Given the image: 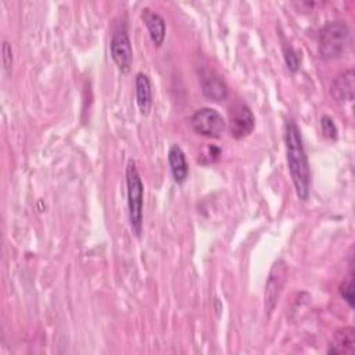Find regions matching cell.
<instances>
[{
  "label": "cell",
  "mask_w": 355,
  "mask_h": 355,
  "mask_svg": "<svg viewBox=\"0 0 355 355\" xmlns=\"http://www.w3.org/2000/svg\"><path fill=\"white\" fill-rule=\"evenodd\" d=\"M168 161L171 167V172L176 184H184L189 176V165L186 161V156L180 146H172L168 151Z\"/></svg>",
  "instance_id": "cell-8"
},
{
  "label": "cell",
  "mask_w": 355,
  "mask_h": 355,
  "mask_svg": "<svg viewBox=\"0 0 355 355\" xmlns=\"http://www.w3.org/2000/svg\"><path fill=\"white\" fill-rule=\"evenodd\" d=\"M355 347V330L352 328H344L336 332L334 343L330 344L329 354H351Z\"/></svg>",
  "instance_id": "cell-13"
},
{
  "label": "cell",
  "mask_w": 355,
  "mask_h": 355,
  "mask_svg": "<svg viewBox=\"0 0 355 355\" xmlns=\"http://www.w3.org/2000/svg\"><path fill=\"white\" fill-rule=\"evenodd\" d=\"M229 125L232 136L241 140L253 134L256 128V117L247 104L238 103L229 111Z\"/></svg>",
  "instance_id": "cell-7"
},
{
  "label": "cell",
  "mask_w": 355,
  "mask_h": 355,
  "mask_svg": "<svg viewBox=\"0 0 355 355\" xmlns=\"http://www.w3.org/2000/svg\"><path fill=\"white\" fill-rule=\"evenodd\" d=\"M2 62H3V67H5V71L8 74H10L12 71V66H13V51H12V47L8 42L3 43V50H2Z\"/></svg>",
  "instance_id": "cell-18"
},
{
  "label": "cell",
  "mask_w": 355,
  "mask_h": 355,
  "mask_svg": "<svg viewBox=\"0 0 355 355\" xmlns=\"http://www.w3.org/2000/svg\"><path fill=\"white\" fill-rule=\"evenodd\" d=\"M321 127H322V132L326 138L329 139H337V127L334 124V121L332 120V118L329 115H323L321 118Z\"/></svg>",
  "instance_id": "cell-15"
},
{
  "label": "cell",
  "mask_w": 355,
  "mask_h": 355,
  "mask_svg": "<svg viewBox=\"0 0 355 355\" xmlns=\"http://www.w3.org/2000/svg\"><path fill=\"white\" fill-rule=\"evenodd\" d=\"M127 192H128V210L130 222L134 233L140 236L143 226V184L140 180L139 171L134 160L128 162L127 167Z\"/></svg>",
  "instance_id": "cell-2"
},
{
  "label": "cell",
  "mask_w": 355,
  "mask_h": 355,
  "mask_svg": "<svg viewBox=\"0 0 355 355\" xmlns=\"http://www.w3.org/2000/svg\"><path fill=\"white\" fill-rule=\"evenodd\" d=\"M201 88H203V95L211 101H217V103L223 101L229 95L226 84L217 75L204 77Z\"/></svg>",
  "instance_id": "cell-12"
},
{
  "label": "cell",
  "mask_w": 355,
  "mask_h": 355,
  "mask_svg": "<svg viewBox=\"0 0 355 355\" xmlns=\"http://www.w3.org/2000/svg\"><path fill=\"white\" fill-rule=\"evenodd\" d=\"M193 130L206 138H219L225 131V120L222 115L210 107L197 110L192 117Z\"/></svg>",
  "instance_id": "cell-5"
},
{
  "label": "cell",
  "mask_w": 355,
  "mask_h": 355,
  "mask_svg": "<svg viewBox=\"0 0 355 355\" xmlns=\"http://www.w3.org/2000/svg\"><path fill=\"white\" fill-rule=\"evenodd\" d=\"M354 70L350 69L336 77L332 85V95L339 103H347L354 100Z\"/></svg>",
  "instance_id": "cell-9"
},
{
  "label": "cell",
  "mask_w": 355,
  "mask_h": 355,
  "mask_svg": "<svg viewBox=\"0 0 355 355\" xmlns=\"http://www.w3.org/2000/svg\"><path fill=\"white\" fill-rule=\"evenodd\" d=\"M142 19L149 29L150 38L153 40V43L160 47L164 43L165 39V34H167V27H165V20L158 14L154 13L150 9H143L142 13Z\"/></svg>",
  "instance_id": "cell-10"
},
{
  "label": "cell",
  "mask_w": 355,
  "mask_h": 355,
  "mask_svg": "<svg viewBox=\"0 0 355 355\" xmlns=\"http://www.w3.org/2000/svg\"><path fill=\"white\" fill-rule=\"evenodd\" d=\"M111 57L118 70L128 74L134 63V49L127 29H117L111 38Z\"/></svg>",
  "instance_id": "cell-6"
},
{
  "label": "cell",
  "mask_w": 355,
  "mask_h": 355,
  "mask_svg": "<svg viewBox=\"0 0 355 355\" xmlns=\"http://www.w3.org/2000/svg\"><path fill=\"white\" fill-rule=\"evenodd\" d=\"M219 156H221V149H219V147H217V146H208V147H207V153L201 154L200 158H199V161H200L201 164H212V162H215V161L219 158Z\"/></svg>",
  "instance_id": "cell-17"
},
{
  "label": "cell",
  "mask_w": 355,
  "mask_h": 355,
  "mask_svg": "<svg viewBox=\"0 0 355 355\" xmlns=\"http://www.w3.org/2000/svg\"><path fill=\"white\" fill-rule=\"evenodd\" d=\"M289 267L284 260L279 258L273 262L267 284H265V313L271 315L279 303L280 295L287 282Z\"/></svg>",
  "instance_id": "cell-4"
},
{
  "label": "cell",
  "mask_w": 355,
  "mask_h": 355,
  "mask_svg": "<svg viewBox=\"0 0 355 355\" xmlns=\"http://www.w3.org/2000/svg\"><path fill=\"white\" fill-rule=\"evenodd\" d=\"M135 95L139 110L143 115H147L151 110L153 96H151V84L147 75L139 73L135 79Z\"/></svg>",
  "instance_id": "cell-11"
},
{
  "label": "cell",
  "mask_w": 355,
  "mask_h": 355,
  "mask_svg": "<svg viewBox=\"0 0 355 355\" xmlns=\"http://www.w3.org/2000/svg\"><path fill=\"white\" fill-rule=\"evenodd\" d=\"M283 54H284V62H286L287 69L291 73L297 71L300 69V63H302V58L299 57V53L295 51L291 46H286L283 50Z\"/></svg>",
  "instance_id": "cell-14"
},
{
  "label": "cell",
  "mask_w": 355,
  "mask_h": 355,
  "mask_svg": "<svg viewBox=\"0 0 355 355\" xmlns=\"http://www.w3.org/2000/svg\"><path fill=\"white\" fill-rule=\"evenodd\" d=\"M340 294H341V297L347 302V304L352 308L354 307V283H352V278H350L348 280H344L340 284Z\"/></svg>",
  "instance_id": "cell-16"
},
{
  "label": "cell",
  "mask_w": 355,
  "mask_h": 355,
  "mask_svg": "<svg viewBox=\"0 0 355 355\" xmlns=\"http://www.w3.org/2000/svg\"><path fill=\"white\" fill-rule=\"evenodd\" d=\"M350 43V29L343 21L329 23L319 35V54L325 60L341 57Z\"/></svg>",
  "instance_id": "cell-3"
},
{
  "label": "cell",
  "mask_w": 355,
  "mask_h": 355,
  "mask_svg": "<svg viewBox=\"0 0 355 355\" xmlns=\"http://www.w3.org/2000/svg\"><path fill=\"white\" fill-rule=\"evenodd\" d=\"M284 142H286L289 172L291 176L295 193H297L300 200L307 201L310 197V182H311L310 165L304 150L302 132L297 124H295L293 120H289L286 124Z\"/></svg>",
  "instance_id": "cell-1"
}]
</instances>
